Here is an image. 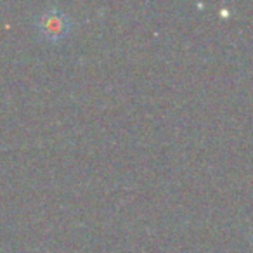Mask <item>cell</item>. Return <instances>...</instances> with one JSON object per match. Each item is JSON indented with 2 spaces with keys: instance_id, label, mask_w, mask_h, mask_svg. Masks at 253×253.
<instances>
[{
  "instance_id": "1",
  "label": "cell",
  "mask_w": 253,
  "mask_h": 253,
  "mask_svg": "<svg viewBox=\"0 0 253 253\" xmlns=\"http://www.w3.org/2000/svg\"><path fill=\"white\" fill-rule=\"evenodd\" d=\"M37 28H39L42 39L49 40V42H59L70 32V18L59 9H49L39 16Z\"/></svg>"
}]
</instances>
